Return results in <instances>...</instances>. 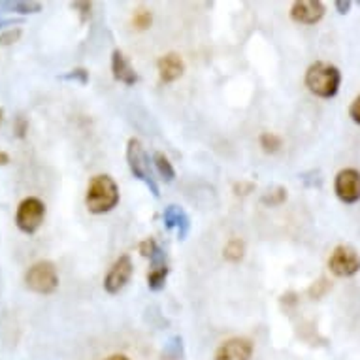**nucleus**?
Masks as SVG:
<instances>
[{
  "instance_id": "nucleus-1",
  "label": "nucleus",
  "mask_w": 360,
  "mask_h": 360,
  "mask_svg": "<svg viewBox=\"0 0 360 360\" xmlns=\"http://www.w3.org/2000/svg\"><path fill=\"white\" fill-rule=\"evenodd\" d=\"M119 204V187L113 181L112 176L98 174L87 185V195H85V206L91 213L102 215V213L112 212Z\"/></svg>"
},
{
  "instance_id": "nucleus-2",
  "label": "nucleus",
  "mask_w": 360,
  "mask_h": 360,
  "mask_svg": "<svg viewBox=\"0 0 360 360\" xmlns=\"http://www.w3.org/2000/svg\"><path fill=\"white\" fill-rule=\"evenodd\" d=\"M304 82L311 95L319 98H332L336 96L342 85V72L328 63H315L307 68Z\"/></svg>"
},
{
  "instance_id": "nucleus-3",
  "label": "nucleus",
  "mask_w": 360,
  "mask_h": 360,
  "mask_svg": "<svg viewBox=\"0 0 360 360\" xmlns=\"http://www.w3.org/2000/svg\"><path fill=\"white\" fill-rule=\"evenodd\" d=\"M127 162H129V168L132 172V176L140 179L142 184L148 185V189L153 193L155 198H159L160 191L159 185L155 181L153 170L149 166V157L143 149L142 142L138 138H130L129 143H127Z\"/></svg>"
},
{
  "instance_id": "nucleus-4",
  "label": "nucleus",
  "mask_w": 360,
  "mask_h": 360,
  "mask_svg": "<svg viewBox=\"0 0 360 360\" xmlns=\"http://www.w3.org/2000/svg\"><path fill=\"white\" fill-rule=\"evenodd\" d=\"M25 285L27 289L38 295H51L59 287V274L53 262L40 260L27 270L25 274Z\"/></svg>"
},
{
  "instance_id": "nucleus-5",
  "label": "nucleus",
  "mask_w": 360,
  "mask_h": 360,
  "mask_svg": "<svg viewBox=\"0 0 360 360\" xmlns=\"http://www.w3.org/2000/svg\"><path fill=\"white\" fill-rule=\"evenodd\" d=\"M44 217H46V204L36 196H29L19 204L18 213H15V224L25 234H34L44 223Z\"/></svg>"
},
{
  "instance_id": "nucleus-6",
  "label": "nucleus",
  "mask_w": 360,
  "mask_h": 360,
  "mask_svg": "<svg viewBox=\"0 0 360 360\" xmlns=\"http://www.w3.org/2000/svg\"><path fill=\"white\" fill-rule=\"evenodd\" d=\"M328 268L338 278H351L360 270V255L351 245H338L328 259Z\"/></svg>"
},
{
  "instance_id": "nucleus-7",
  "label": "nucleus",
  "mask_w": 360,
  "mask_h": 360,
  "mask_svg": "<svg viewBox=\"0 0 360 360\" xmlns=\"http://www.w3.org/2000/svg\"><path fill=\"white\" fill-rule=\"evenodd\" d=\"M336 196L345 204H354L360 200V172L354 168H345L338 172L334 181Z\"/></svg>"
},
{
  "instance_id": "nucleus-8",
  "label": "nucleus",
  "mask_w": 360,
  "mask_h": 360,
  "mask_svg": "<svg viewBox=\"0 0 360 360\" xmlns=\"http://www.w3.org/2000/svg\"><path fill=\"white\" fill-rule=\"evenodd\" d=\"M132 272H134V266H132V260H130L129 255L119 257V259L113 262L112 268H110L106 279H104V289H106V292H110V295H117L119 290L123 289L124 285L130 281Z\"/></svg>"
},
{
  "instance_id": "nucleus-9",
  "label": "nucleus",
  "mask_w": 360,
  "mask_h": 360,
  "mask_svg": "<svg viewBox=\"0 0 360 360\" xmlns=\"http://www.w3.org/2000/svg\"><path fill=\"white\" fill-rule=\"evenodd\" d=\"M253 349V342L248 338H231L219 345L213 360H251Z\"/></svg>"
},
{
  "instance_id": "nucleus-10",
  "label": "nucleus",
  "mask_w": 360,
  "mask_h": 360,
  "mask_svg": "<svg viewBox=\"0 0 360 360\" xmlns=\"http://www.w3.org/2000/svg\"><path fill=\"white\" fill-rule=\"evenodd\" d=\"M325 15V4L319 0H298L290 8V19L302 25L319 23Z\"/></svg>"
},
{
  "instance_id": "nucleus-11",
  "label": "nucleus",
  "mask_w": 360,
  "mask_h": 360,
  "mask_svg": "<svg viewBox=\"0 0 360 360\" xmlns=\"http://www.w3.org/2000/svg\"><path fill=\"white\" fill-rule=\"evenodd\" d=\"M112 72L113 77L117 79L119 83L123 85H134L138 83V74L134 70V66L130 65L129 57L121 51V49H115L112 53Z\"/></svg>"
},
{
  "instance_id": "nucleus-12",
  "label": "nucleus",
  "mask_w": 360,
  "mask_h": 360,
  "mask_svg": "<svg viewBox=\"0 0 360 360\" xmlns=\"http://www.w3.org/2000/svg\"><path fill=\"white\" fill-rule=\"evenodd\" d=\"M162 219H165L166 229H176L177 234H179V240H185V238L189 236L191 231V219L189 215L185 213L184 207L176 206V204H172L165 210L162 213Z\"/></svg>"
},
{
  "instance_id": "nucleus-13",
  "label": "nucleus",
  "mask_w": 360,
  "mask_h": 360,
  "mask_svg": "<svg viewBox=\"0 0 360 360\" xmlns=\"http://www.w3.org/2000/svg\"><path fill=\"white\" fill-rule=\"evenodd\" d=\"M157 68H159L160 82L172 83L184 76L185 63L177 53H166L165 57H160L159 59V63H157Z\"/></svg>"
},
{
  "instance_id": "nucleus-14",
  "label": "nucleus",
  "mask_w": 360,
  "mask_h": 360,
  "mask_svg": "<svg viewBox=\"0 0 360 360\" xmlns=\"http://www.w3.org/2000/svg\"><path fill=\"white\" fill-rule=\"evenodd\" d=\"M140 253H142V257L149 259L151 268H155V266H166V253L162 251L159 243L155 242L153 238H148L146 242L140 243Z\"/></svg>"
},
{
  "instance_id": "nucleus-15",
  "label": "nucleus",
  "mask_w": 360,
  "mask_h": 360,
  "mask_svg": "<svg viewBox=\"0 0 360 360\" xmlns=\"http://www.w3.org/2000/svg\"><path fill=\"white\" fill-rule=\"evenodd\" d=\"M168 274H170V268H168V264H166V266H155V268H151V270H149V274H148L149 290H153V292H159V290L165 289Z\"/></svg>"
},
{
  "instance_id": "nucleus-16",
  "label": "nucleus",
  "mask_w": 360,
  "mask_h": 360,
  "mask_svg": "<svg viewBox=\"0 0 360 360\" xmlns=\"http://www.w3.org/2000/svg\"><path fill=\"white\" fill-rule=\"evenodd\" d=\"M153 165L155 168H157V172H159V176L165 179L166 184H172V181H174L176 170H174V166H172V162L168 160V157H166L165 153L157 151V153L153 155Z\"/></svg>"
},
{
  "instance_id": "nucleus-17",
  "label": "nucleus",
  "mask_w": 360,
  "mask_h": 360,
  "mask_svg": "<svg viewBox=\"0 0 360 360\" xmlns=\"http://www.w3.org/2000/svg\"><path fill=\"white\" fill-rule=\"evenodd\" d=\"M2 8L6 13H38L41 10L40 2H2Z\"/></svg>"
},
{
  "instance_id": "nucleus-18",
  "label": "nucleus",
  "mask_w": 360,
  "mask_h": 360,
  "mask_svg": "<svg viewBox=\"0 0 360 360\" xmlns=\"http://www.w3.org/2000/svg\"><path fill=\"white\" fill-rule=\"evenodd\" d=\"M243 253H245V243L240 238H232L224 248V259L229 262H240L243 259Z\"/></svg>"
},
{
  "instance_id": "nucleus-19",
  "label": "nucleus",
  "mask_w": 360,
  "mask_h": 360,
  "mask_svg": "<svg viewBox=\"0 0 360 360\" xmlns=\"http://www.w3.org/2000/svg\"><path fill=\"white\" fill-rule=\"evenodd\" d=\"M285 200H287V189L285 187H276V189L268 191L262 196V204H266V206H279Z\"/></svg>"
},
{
  "instance_id": "nucleus-20",
  "label": "nucleus",
  "mask_w": 360,
  "mask_h": 360,
  "mask_svg": "<svg viewBox=\"0 0 360 360\" xmlns=\"http://www.w3.org/2000/svg\"><path fill=\"white\" fill-rule=\"evenodd\" d=\"M281 138L278 134H274V132H264L262 136H260V148L264 149L266 153H276L279 148H281Z\"/></svg>"
},
{
  "instance_id": "nucleus-21",
  "label": "nucleus",
  "mask_w": 360,
  "mask_h": 360,
  "mask_svg": "<svg viewBox=\"0 0 360 360\" xmlns=\"http://www.w3.org/2000/svg\"><path fill=\"white\" fill-rule=\"evenodd\" d=\"M151 21H153V15H151L149 10H143V8L136 10L134 15H132V25L140 30L149 29V27H151Z\"/></svg>"
},
{
  "instance_id": "nucleus-22",
  "label": "nucleus",
  "mask_w": 360,
  "mask_h": 360,
  "mask_svg": "<svg viewBox=\"0 0 360 360\" xmlns=\"http://www.w3.org/2000/svg\"><path fill=\"white\" fill-rule=\"evenodd\" d=\"M181 338L176 336V338H172L170 342L166 343V347H165V354L168 356V360H177V359H181V354H184V345H181Z\"/></svg>"
},
{
  "instance_id": "nucleus-23",
  "label": "nucleus",
  "mask_w": 360,
  "mask_h": 360,
  "mask_svg": "<svg viewBox=\"0 0 360 360\" xmlns=\"http://www.w3.org/2000/svg\"><path fill=\"white\" fill-rule=\"evenodd\" d=\"M59 79H63V82L79 83V85H87L89 72L85 70V68H74V70H70L68 74H65V76H60Z\"/></svg>"
},
{
  "instance_id": "nucleus-24",
  "label": "nucleus",
  "mask_w": 360,
  "mask_h": 360,
  "mask_svg": "<svg viewBox=\"0 0 360 360\" xmlns=\"http://www.w3.org/2000/svg\"><path fill=\"white\" fill-rule=\"evenodd\" d=\"M21 38V29L15 27V29H8L0 34V46H12Z\"/></svg>"
},
{
  "instance_id": "nucleus-25",
  "label": "nucleus",
  "mask_w": 360,
  "mask_h": 360,
  "mask_svg": "<svg viewBox=\"0 0 360 360\" xmlns=\"http://www.w3.org/2000/svg\"><path fill=\"white\" fill-rule=\"evenodd\" d=\"M349 115H351L354 123L360 124V96H356L353 104H351V108H349Z\"/></svg>"
},
{
  "instance_id": "nucleus-26",
  "label": "nucleus",
  "mask_w": 360,
  "mask_h": 360,
  "mask_svg": "<svg viewBox=\"0 0 360 360\" xmlns=\"http://www.w3.org/2000/svg\"><path fill=\"white\" fill-rule=\"evenodd\" d=\"M27 129H29V121H27L23 115H19V117L15 119V132H18V136L23 138L25 132H27Z\"/></svg>"
},
{
  "instance_id": "nucleus-27",
  "label": "nucleus",
  "mask_w": 360,
  "mask_h": 360,
  "mask_svg": "<svg viewBox=\"0 0 360 360\" xmlns=\"http://www.w3.org/2000/svg\"><path fill=\"white\" fill-rule=\"evenodd\" d=\"M349 8H351V2H349V0H338L336 2V10L340 13H347Z\"/></svg>"
},
{
  "instance_id": "nucleus-28",
  "label": "nucleus",
  "mask_w": 360,
  "mask_h": 360,
  "mask_svg": "<svg viewBox=\"0 0 360 360\" xmlns=\"http://www.w3.org/2000/svg\"><path fill=\"white\" fill-rule=\"evenodd\" d=\"M10 162V155L4 153V151H0V166H4Z\"/></svg>"
},
{
  "instance_id": "nucleus-29",
  "label": "nucleus",
  "mask_w": 360,
  "mask_h": 360,
  "mask_svg": "<svg viewBox=\"0 0 360 360\" xmlns=\"http://www.w3.org/2000/svg\"><path fill=\"white\" fill-rule=\"evenodd\" d=\"M106 360H130V359H127L124 354H112V356H108Z\"/></svg>"
},
{
  "instance_id": "nucleus-30",
  "label": "nucleus",
  "mask_w": 360,
  "mask_h": 360,
  "mask_svg": "<svg viewBox=\"0 0 360 360\" xmlns=\"http://www.w3.org/2000/svg\"><path fill=\"white\" fill-rule=\"evenodd\" d=\"M4 121V108H0V124Z\"/></svg>"
}]
</instances>
